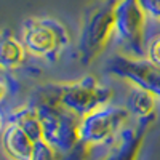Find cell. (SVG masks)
<instances>
[{
  "label": "cell",
  "instance_id": "8992f818",
  "mask_svg": "<svg viewBox=\"0 0 160 160\" xmlns=\"http://www.w3.org/2000/svg\"><path fill=\"white\" fill-rule=\"evenodd\" d=\"M128 111L114 104H104L78 122V139L88 144H102L122 128Z\"/></svg>",
  "mask_w": 160,
  "mask_h": 160
},
{
  "label": "cell",
  "instance_id": "6da1fadb",
  "mask_svg": "<svg viewBox=\"0 0 160 160\" xmlns=\"http://www.w3.org/2000/svg\"><path fill=\"white\" fill-rule=\"evenodd\" d=\"M21 42L35 58L55 61L71 43L66 26L55 18H29L21 28Z\"/></svg>",
  "mask_w": 160,
  "mask_h": 160
},
{
  "label": "cell",
  "instance_id": "277c9868",
  "mask_svg": "<svg viewBox=\"0 0 160 160\" xmlns=\"http://www.w3.org/2000/svg\"><path fill=\"white\" fill-rule=\"evenodd\" d=\"M112 90L99 83L95 77H83L58 90V106L82 118L104 104H109Z\"/></svg>",
  "mask_w": 160,
  "mask_h": 160
},
{
  "label": "cell",
  "instance_id": "5b68a950",
  "mask_svg": "<svg viewBox=\"0 0 160 160\" xmlns=\"http://www.w3.org/2000/svg\"><path fill=\"white\" fill-rule=\"evenodd\" d=\"M37 114L42 123V139L55 152H66L75 144L78 139V123H75L74 114L61 106H40Z\"/></svg>",
  "mask_w": 160,
  "mask_h": 160
},
{
  "label": "cell",
  "instance_id": "7c38bea8",
  "mask_svg": "<svg viewBox=\"0 0 160 160\" xmlns=\"http://www.w3.org/2000/svg\"><path fill=\"white\" fill-rule=\"evenodd\" d=\"M148 16L160 21V0H138Z\"/></svg>",
  "mask_w": 160,
  "mask_h": 160
},
{
  "label": "cell",
  "instance_id": "30bf717a",
  "mask_svg": "<svg viewBox=\"0 0 160 160\" xmlns=\"http://www.w3.org/2000/svg\"><path fill=\"white\" fill-rule=\"evenodd\" d=\"M154 98L155 96L152 93L133 85L131 91L128 93V98H127V111L135 115H139V117L148 115L154 109V104H155Z\"/></svg>",
  "mask_w": 160,
  "mask_h": 160
},
{
  "label": "cell",
  "instance_id": "8fae6325",
  "mask_svg": "<svg viewBox=\"0 0 160 160\" xmlns=\"http://www.w3.org/2000/svg\"><path fill=\"white\" fill-rule=\"evenodd\" d=\"M146 58L160 69V34H155L146 43Z\"/></svg>",
  "mask_w": 160,
  "mask_h": 160
},
{
  "label": "cell",
  "instance_id": "5bb4252c",
  "mask_svg": "<svg viewBox=\"0 0 160 160\" xmlns=\"http://www.w3.org/2000/svg\"><path fill=\"white\" fill-rule=\"evenodd\" d=\"M5 127H7V118H5V115L2 114V111H0V135L3 133Z\"/></svg>",
  "mask_w": 160,
  "mask_h": 160
},
{
  "label": "cell",
  "instance_id": "9c48e42d",
  "mask_svg": "<svg viewBox=\"0 0 160 160\" xmlns=\"http://www.w3.org/2000/svg\"><path fill=\"white\" fill-rule=\"evenodd\" d=\"M26 48L19 38H16L10 31H0V69L10 71L22 64L26 58Z\"/></svg>",
  "mask_w": 160,
  "mask_h": 160
},
{
  "label": "cell",
  "instance_id": "ba28073f",
  "mask_svg": "<svg viewBox=\"0 0 160 160\" xmlns=\"http://www.w3.org/2000/svg\"><path fill=\"white\" fill-rule=\"evenodd\" d=\"M3 151L11 160H32L35 141L16 122H8L2 133Z\"/></svg>",
  "mask_w": 160,
  "mask_h": 160
},
{
  "label": "cell",
  "instance_id": "3957f363",
  "mask_svg": "<svg viewBox=\"0 0 160 160\" xmlns=\"http://www.w3.org/2000/svg\"><path fill=\"white\" fill-rule=\"evenodd\" d=\"M146 21L148 15L138 0H120L114 13V37L128 55H146Z\"/></svg>",
  "mask_w": 160,
  "mask_h": 160
},
{
  "label": "cell",
  "instance_id": "4fadbf2b",
  "mask_svg": "<svg viewBox=\"0 0 160 160\" xmlns=\"http://www.w3.org/2000/svg\"><path fill=\"white\" fill-rule=\"evenodd\" d=\"M10 93V80L7 78V75L0 71V102H2Z\"/></svg>",
  "mask_w": 160,
  "mask_h": 160
},
{
  "label": "cell",
  "instance_id": "7a4b0ae2",
  "mask_svg": "<svg viewBox=\"0 0 160 160\" xmlns=\"http://www.w3.org/2000/svg\"><path fill=\"white\" fill-rule=\"evenodd\" d=\"M117 0H98L87 8L78 40L80 61L88 64L114 37V13Z\"/></svg>",
  "mask_w": 160,
  "mask_h": 160
},
{
  "label": "cell",
  "instance_id": "52a82bcc",
  "mask_svg": "<svg viewBox=\"0 0 160 160\" xmlns=\"http://www.w3.org/2000/svg\"><path fill=\"white\" fill-rule=\"evenodd\" d=\"M106 71L122 77L135 87L142 88L160 98V69L148 59H135L122 55L108 59Z\"/></svg>",
  "mask_w": 160,
  "mask_h": 160
}]
</instances>
